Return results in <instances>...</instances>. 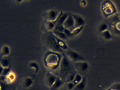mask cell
<instances>
[{
    "mask_svg": "<svg viewBox=\"0 0 120 90\" xmlns=\"http://www.w3.org/2000/svg\"><path fill=\"white\" fill-rule=\"evenodd\" d=\"M44 39L46 45L50 48L56 51H61V49L52 35L50 34L46 35Z\"/></svg>",
    "mask_w": 120,
    "mask_h": 90,
    "instance_id": "6da1fadb",
    "label": "cell"
},
{
    "mask_svg": "<svg viewBox=\"0 0 120 90\" xmlns=\"http://www.w3.org/2000/svg\"><path fill=\"white\" fill-rule=\"evenodd\" d=\"M71 68L70 63L66 57H64L61 62V73L63 75L67 73L70 70Z\"/></svg>",
    "mask_w": 120,
    "mask_h": 90,
    "instance_id": "7a4b0ae2",
    "label": "cell"
},
{
    "mask_svg": "<svg viewBox=\"0 0 120 90\" xmlns=\"http://www.w3.org/2000/svg\"><path fill=\"white\" fill-rule=\"evenodd\" d=\"M56 80L57 78L55 76L51 74H49L47 76L46 79V82H47V85L52 87L56 81Z\"/></svg>",
    "mask_w": 120,
    "mask_h": 90,
    "instance_id": "3957f363",
    "label": "cell"
},
{
    "mask_svg": "<svg viewBox=\"0 0 120 90\" xmlns=\"http://www.w3.org/2000/svg\"><path fill=\"white\" fill-rule=\"evenodd\" d=\"M10 53V48L7 46H4L1 48L0 52V58L3 57H4L8 55Z\"/></svg>",
    "mask_w": 120,
    "mask_h": 90,
    "instance_id": "277c9868",
    "label": "cell"
},
{
    "mask_svg": "<svg viewBox=\"0 0 120 90\" xmlns=\"http://www.w3.org/2000/svg\"><path fill=\"white\" fill-rule=\"evenodd\" d=\"M68 54L71 58L75 61L80 60L82 59V57L79 54L73 51H70L68 52Z\"/></svg>",
    "mask_w": 120,
    "mask_h": 90,
    "instance_id": "5b68a950",
    "label": "cell"
},
{
    "mask_svg": "<svg viewBox=\"0 0 120 90\" xmlns=\"http://www.w3.org/2000/svg\"><path fill=\"white\" fill-rule=\"evenodd\" d=\"M74 21H75L76 26L78 27L82 26L84 23V20L82 18L78 16H75L74 18Z\"/></svg>",
    "mask_w": 120,
    "mask_h": 90,
    "instance_id": "8992f818",
    "label": "cell"
},
{
    "mask_svg": "<svg viewBox=\"0 0 120 90\" xmlns=\"http://www.w3.org/2000/svg\"><path fill=\"white\" fill-rule=\"evenodd\" d=\"M74 19L72 17L68 18L65 21V26L67 28H71L73 26L75 23Z\"/></svg>",
    "mask_w": 120,
    "mask_h": 90,
    "instance_id": "52a82bcc",
    "label": "cell"
},
{
    "mask_svg": "<svg viewBox=\"0 0 120 90\" xmlns=\"http://www.w3.org/2000/svg\"><path fill=\"white\" fill-rule=\"evenodd\" d=\"M0 64L3 68H8L10 65V62L7 58L3 57L0 59Z\"/></svg>",
    "mask_w": 120,
    "mask_h": 90,
    "instance_id": "ba28073f",
    "label": "cell"
},
{
    "mask_svg": "<svg viewBox=\"0 0 120 90\" xmlns=\"http://www.w3.org/2000/svg\"><path fill=\"white\" fill-rule=\"evenodd\" d=\"M101 33L102 37L105 40H110L112 38V34L108 30H106Z\"/></svg>",
    "mask_w": 120,
    "mask_h": 90,
    "instance_id": "9c48e42d",
    "label": "cell"
},
{
    "mask_svg": "<svg viewBox=\"0 0 120 90\" xmlns=\"http://www.w3.org/2000/svg\"><path fill=\"white\" fill-rule=\"evenodd\" d=\"M63 81L60 79H57L53 85L52 86L53 90H56L60 88L63 85Z\"/></svg>",
    "mask_w": 120,
    "mask_h": 90,
    "instance_id": "30bf717a",
    "label": "cell"
},
{
    "mask_svg": "<svg viewBox=\"0 0 120 90\" xmlns=\"http://www.w3.org/2000/svg\"><path fill=\"white\" fill-rule=\"evenodd\" d=\"M108 25L105 23H103L99 25V27L98 30L101 33L103 32L106 30H108Z\"/></svg>",
    "mask_w": 120,
    "mask_h": 90,
    "instance_id": "8fae6325",
    "label": "cell"
},
{
    "mask_svg": "<svg viewBox=\"0 0 120 90\" xmlns=\"http://www.w3.org/2000/svg\"><path fill=\"white\" fill-rule=\"evenodd\" d=\"M68 17L67 15L64 14L61 15L58 18L57 21L58 25H61L64 22Z\"/></svg>",
    "mask_w": 120,
    "mask_h": 90,
    "instance_id": "7c38bea8",
    "label": "cell"
},
{
    "mask_svg": "<svg viewBox=\"0 0 120 90\" xmlns=\"http://www.w3.org/2000/svg\"><path fill=\"white\" fill-rule=\"evenodd\" d=\"M89 66L88 64L86 62H82L79 64L78 68L80 70L82 71H85L88 69Z\"/></svg>",
    "mask_w": 120,
    "mask_h": 90,
    "instance_id": "4fadbf2b",
    "label": "cell"
},
{
    "mask_svg": "<svg viewBox=\"0 0 120 90\" xmlns=\"http://www.w3.org/2000/svg\"><path fill=\"white\" fill-rule=\"evenodd\" d=\"M0 87L1 90H11V86L6 84L5 82L0 81Z\"/></svg>",
    "mask_w": 120,
    "mask_h": 90,
    "instance_id": "5bb4252c",
    "label": "cell"
},
{
    "mask_svg": "<svg viewBox=\"0 0 120 90\" xmlns=\"http://www.w3.org/2000/svg\"><path fill=\"white\" fill-rule=\"evenodd\" d=\"M33 81L30 78H27L25 79L23 82V85L24 87L26 88L29 87L32 85Z\"/></svg>",
    "mask_w": 120,
    "mask_h": 90,
    "instance_id": "9a60e30c",
    "label": "cell"
},
{
    "mask_svg": "<svg viewBox=\"0 0 120 90\" xmlns=\"http://www.w3.org/2000/svg\"><path fill=\"white\" fill-rule=\"evenodd\" d=\"M15 76L13 73H10L9 74L6 76L5 81L7 83L11 82L15 79Z\"/></svg>",
    "mask_w": 120,
    "mask_h": 90,
    "instance_id": "2e32d148",
    "label": "cell"
},
{
    "mask_svg": "<svg viewBox=\"0 0 120 90\" xmlns=\"http://www.w3.org/2000/svg\"><path fill=\"white\" fill-rule=\"evenodd\" d=\"M85 87V81H82L79 83L77 84L75 87L77 90H83L84 89Z\"/></svg>",
    "mask_w": 120,
    "mask_h": 90,
    "instance_id": "e0dca14e",
    "label": "cell"
},
{
    "mask_svg": "<svg viewBox=\"0 0 120 90\" xmlns=\"http://www.w3.org/2000/svg\"><path fill=\"white\" fill-rule=\"evenodd\" d=\"M82 77L79 74H76L75 78L74 79L73 81L74 82V83H76L78 84L82 81Z\"/></svg>",
    "mask_w": 120,
    "mask_h": 90,
    "instance_id": "ac0fdd59",
    "label": "cell"
},
{
    "mask_svg": "<svg viewBox=\"0 0 120 90\" xmlns=\"http://www.w3.org/2000/svg\"><path fill=\"white\" fill-rule=\"evenodd\" d=\"M11 70V68L10 67L8 68H4L3 70L1 75L3 76H6L9 74Z\"/></svg>",
    "mask_w": 120,
    "mask_h": 90,
    "instance_id": "d6986e66",
    "label": "cell"
},
{
    "mask_svg": "<svg viewBox=\"0 0 120 90\" xmlns=\"http://www.w3.org/2000/svg\"><path fill=\"white\" fill-rule=\"evenodd\" d=\"M111 90H120V83H116L111 86Z\"/></svg>",
    "mask_w": 120,
    "mask_h": 90,
    "instance_id": "ffe728a7",
    "label": "cell"
},
{
    "mask_svg": "<svg viewBox=\"0 0 120 90\" xmlns=\"http://www.w3.org/2000/svg\"><path fill=\"white\" fill-rule=\"evenodd\" d=\"M56 13L55 11H50L48 14V16L49 18L51 19H53L56 17Z\"/></svg>",
    "mask_w": 120,
    "mask_h": 90,
    "instance_id": "44dd1931",
    "label": "cell"
},
{
    "mask_svg": "<svg viewBox=\"0 0 120 90\" xmlns=\"http://www.w3.org/2000/svg\"><path fill=\"white\" fill-rule=\"evenodd\" d=\"M75 86V84L72 82H68L66 85V87L68 90H72L73 89Z\"/></svg>",
    "mask_w": 120,
    "mask_h": 90,
    "instance_id": "7402d4cb",
    "label": "cell"
},
{
    "mask_svg": "<svg viewBox=\"0 0 120 90\" xmlns=\"http://www.w3.org/2000/svg\"><path fill=\"white\" fill-rule=\"evenodd\" d=\"M76 75V74L75 73H72L70 74L68 78V81H69L68 82H72V81H73Z\"/></svg>",
    "mask_w": 120,
    "mask_h": 90,
    "instance_id": "603a6c76",
    "label": "cell"
},
{
    "mask_svg": "<svg viewBox=\"0 0 120 90\" xmlns=\"http://www.w3.org/2000/svg\"><path fill=\"white\" fill-rule=\"evenodd\" d=\"M56 34L60 36V37H61L62 38H65L66 37V36L65 34L63 33V32H61L58 31H56Z\"/></svg>",
    "mask_w": 120,
    "mask_h": 90,
    "instance_id": "cb8c5ba5",
    "label": "cell"
},
{
    "mask_svg": "<svg viewBox=\"0 0 120 90\" xmlns=\"http://www.w3.org/2000/svg\"><path fill=\"white\" fill-rule=\"evenodd\" d=\"M47 26L49 29H52L54 27V25L52 23H49L47 24Z\"/></svg>",
    "mask_w": 120,
    "mask_h": 90,
    "instance_id": "d4e9b609",
    "label": "cell"
},
{
    "mask_svg": "<svg viewBox=\"0 0 120 90\" xmlns=\"http://www.w3.org/2000/svg\"><path fill=\"white\" fill-rule=\"evenodd\" d=\"M3 69L4 68L2 67V66L0 64V76L2 75Z\"/></svg>",
    "mask_w": 120,
    "mask_h": 90,
    "instance_id": "484cf974",
    "label": "cell"
},
{
    "mask_svg": "<svg viewBox=\"0 0 120 90\" xmlns=\"http://www.w3.org/2000/svg\"><path fill=\"white\" fill-rule=\"evenodd\" d=\"M106 90H111V89H110V88H109V89H107Z\"/></svg>",
    "mask_w": 120,
    "mask_h": 90,
    "instance_id": "4316f807",
    "label": "cell"
},
{
    "mask_svg": "<svg viewBox=\"0 0 120 90\" xmlns=\"http://www.w3.org/2000/svg\"><path fill=\"white\" fill-rule=\"evenodd\" d=\"M0 90H1V89H0Z\"/></svg>",
    "mask_w": 120,
    "mask_h": 90,
    "instance_id": "83f0119b",
    "label": "cell"
},
{
    "mask_svg": "<svg viewBox=\"0 0 120 90\" xmlns=\"http://www.w3.org/2000/svg\"></svg>",
    "mask_w": 120,
    "mask_h": 90,
    "instance_id": "f1b7e54d",
    "label": "cell"
}]
</instances>
